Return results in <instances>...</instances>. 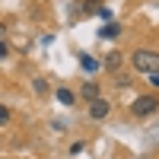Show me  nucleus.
I'll return each instance as SVG.
<instances>
[{"label":"nucleus","instance_id":"f257e3e1","mask_svg":"<svg viewBox=\"0 0 159 159\" xmlns=\"http://www.w3.org/2000/svg\"><path fill=\"white\" fill-rule=\"evenodd\" d=\"M130 67H134V73H143V76L159 73V51H153V48H137L134 54H130Z\"/></svg>","mask_w":159,"mask_h":159},{"label":"nucleus","instance_id":"f03ea898","mask_svg":"<svg viewBox=\"0 0 159 159\" xmlns=\"http://www.w3.org/2000/svg\"><path fill=\"white\" fill-rule=\"evenodd\" d=\"M156 111H159V96L156 92H143V96H137L130 102V115L134 118H150Z\"/></svg>","mask_w":159,"mask_h":159},{"label":"nucleus","instance_id":"7ed1b4c3","mask_svg":"<svg viewBox=\"0 0 159 159\" xmlns=\"http://www.w3.org/2000/svg\"><path fill=\"white\" fill-rule=\"evenodd\" d=\"M111 115V102L108 99H96V102H89V118H92V121H105V118H108Z\"/></svg>","mask_w":159,"mask_h":159},{"label":"nucleus","instance_id":"20e7f679","mask_svg":"<svg viewBox=\"0 0 159 159\" xmlns=\"http://www.w3.org/2000/svg\"><path fill=\"white\" fill-rule=\"evenodd\" d=\"M80 96H83L86 102H96V99H102V86L89 80V83H83V86H80Z\"/></svg>","mask_w":159,"mask_h":159},{"label":"nucleus","instance_id":"39448f33","mask_svg":"<svg viewBox=\"0 0 159 159\" xmlns=\"http://www.w3.org/2000/svg\"><path fill=\"white\" fill-rule=\"evenodd\" d=\"M121 64H124V54H121V51H111V54L102 61V67L108 70V73H118V70H121Z\"/></svg>","mask_w":159,"mask_h":159},{"label":"nucleus","instance_id":"423d86ee","mask_svg":"<svg viewBox=\"0 0 159 159\" xmlns=\"http://www.w3.org/2000/svg\"><path fill=\"white\" fill-rule=\"evenodd\" d=\"M118 35H121V22H105L102 29H99V38H108V42L118 38Z\"/></svg>","mask_w":159,"mask_h":159},{"label":"nucleus","instance_id":"0eeeda50","mask_svg":"<svg viewBox=\"0 0 159 159\" xmlns=\"http://www.w3.org/2000/svg\"><path fill=\"white\" fill-rule=\"evenodd\" d=\"M80 67H83L86 73H96V70L102 67V61H96L92 54H80Z\"/></svg>","mask_w":159,"mask_h":159},{"label":"nucleus","instance_id":"6e6552de","mask_svg":"<svg viewBox=\"0 0 159 159\" xmlns=\"http://www.w3.org/2000/svg\"><path fill=\"white\" fill-rule=\"evenodd\" d=\"M54 96H57V102H61V105H76V92H73V89H67V86H61Z\"/></svg>","mask_w":159,"mask_h":159},{"label":"nucleus","instance_id":"1a4fd4ad","mask_svg":"<svg viewBox=\"0 0 159 159\" xmlns=\"http://www.w3.org/2000/svg\"><path fill=\"white\" fill-rule=\"evenodd\" d=\"M111 83H115V89H127V86H134V73H121L118 70Z\"/></svg>","mask_w":159,"mask_h":159},{"label":"nucleus","instance_id":"9d476101","mask_svg":"<svg viewBox=\"0 0 159 159\" xmlns=\"http://www.w3.org/2000/svg\"><path fill=\"white\" fill-rule=\"evenodd\" d=\"M102 7H105V3H102V0H86V3H83V7H80V10H83V13H86V16H96V13H99Z\"/></svg>","mask_w":159,"mask_h":159},{"label":"nucleus","instance_id":"9b49d317","mask_svg":"<svg viewBox=\"0 0 159 159\" xmlns=\"http://www.w3.org/2000/svg\"><path fill=\"white\" fill-rule=\"evenodd\" d=\"M32 92H35V96H48V80L35 76V80H32Z\"/></svg>","mask_w":159,"mask_h":159},{"label":"nucleus","instance_id":"f8f14e48","mask_svg":"<svg viewBox=\"0 0 159 159\" xmlns=\"http://www.w3.org/2000/svg\"><path fill=\"white\" fill-rule=\"evenodd\" d=\"M99 16H102V19H105V22H115V13H111V10H108V7H102V10H99Z\"/></svg>","mask_w":159,"mask_h":159},{"label":"nucleus","instance_id":"ddd939ff","mask_svg":"<svg viewBox=\"0 0 159 159\" xmlns=\"http://www.w3.org/2000/svg\"><path fill=\"white\" fill-rule=\"evenodd\" d=\"M10 121V108H7V105H0V127H3Z\"/></svg>","mask_w":159,"mask_h":159},{"label":"nucleus","instance_id":"4468645a","mask_svg":"<svg viewBox=\"0 0 159 159\" xmlns=\"http://www.w3.org/2000/svg\"><path fill=\"white\" fill-rule=\"evenodd\" d=\"M147 80H150V86H153V89L159 92V73H153V76H147Z\"/></svg>","mask_w":159,"mask_h":159},{"label":"nucleus","instance_id":"2eb2a0df","mask_svg":"<svg viewBox=\"0 0 159 159\" xmlns=\"http://www.w3.org/2000/svg\"><path fill=\"white\" fill-rule=\"evenodd\" d=\"M7 54H10V48H7V42H0V61H3Z\"/></svg>","mask_w":159,"mask_h":159},{"label":"nucleus","instance_id":"dca6fc26","mask_svg":"<svg viewBox=\"0 0 159 159\" xmlns=\"http://www.w3.org/2000/svg\"><path fill=\"white\" fill-rule=\"evenodd\" d=\"M3 35H7V25H3V22H0V42H3Z\"/></svg>","mask_w":159,"mask_h":159}]
</instances>
